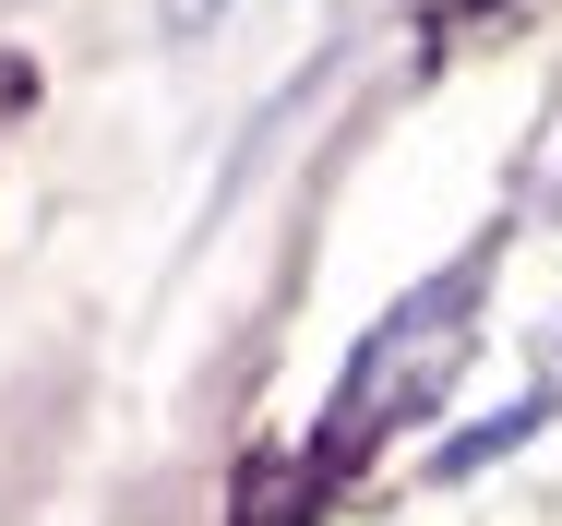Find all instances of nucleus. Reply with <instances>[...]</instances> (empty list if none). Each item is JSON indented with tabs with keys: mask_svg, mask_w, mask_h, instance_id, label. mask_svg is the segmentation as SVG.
I'll return each instance as SVG.
<instances>
[{
	"mask_svg": "<svg viewBox=\"0 0 562 526\" xmlns=\"http://www.w3.org/2000/svg\"><path fill=\"white\" fill-rule=\"evenodd\" d=\"M168 12H180V24H204V12H216V0H168Z\"/></svg>",
	"mask_w": 562,
	"mask_h": 526,
	"instance_id": "obj_3",
	"label": "nucleus"
},
{
	"mask_svg": "<svg viewBox=\"0 0 562 526\" xmlns=\"http://www.w3.org/2000/svg\"><path fill=\"white\" fill-rule=\"evenodd\" d=\"M454 12H479V0H454Z\"/></svg>",
	"mask_w": 562,
	"mask_h": 526,
	"instance_id": "obj_4",
	"label": "nucleus"
},
{
	"mask_svg": "<svg viewBox=\"0 0 562 526\" xmlns=\"http://www.w3.org/2000/svg\"><path fill=\"white\" fill-rule=\"evenodd\" d=\"M539 419H551V395H515L503 419H479V430H454L443 455H431V479H479L491 455H515V443H539Z\"/></svg>",
	"mask_w": 562,
	"mask_h": 526,
	"instance_id": "obj_2",
	"label": "nucleus"
},
{
	"mask_svg": "<svg viewBox=\"0 0 562 526\" xmlns=\"http://www.w3.org/2000/svg\"><path fill=\"white\" fill-rule=\"evenodd\" d=\"M479 276H491V239L454 251L431 288H407L395 312L359 335L336 407H324V467H359L395 419H431V395H443L454 371H467V347H479Z\"/></svg>",
	"mask_w": 562,
	"mask_h": 526,
	"instance_id": "obj_1",
	"label": "nucleus"
}]
</instances>
